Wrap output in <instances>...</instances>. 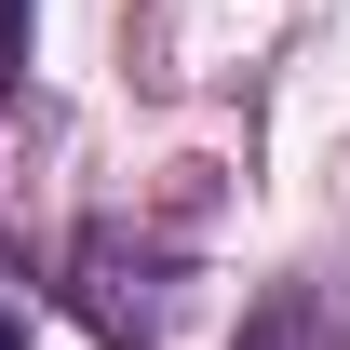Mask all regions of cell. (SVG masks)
Instances as JSON below:
<instances>
[{"mask_svg": "<svg viewBox=\"0 0 350 350\" xmlns=\"http://www.w3.org/2000/svg\"><path fill=\"white\" fill-rule=\"evenodd\" d=\"M243 350H337V337H323V297H310V283H283V297L243 323Z\"/></svg>", "mask_w": 350, "mask_h": 350, "instance_id": "obj_1", "label": "cell"}, {"mask_svg": "<svg viewBox=\"0 0 350 350\" xmlns=\"http://www.w3.org/2000/svg\"><path fill=\"white\" fill-rule=\"evenodd\" d=\"M27 81V0H0V94Z\"/></svg>", "mask_w": 350, "mask_h": 350, "instance_id": "obj_2", "label": "cell"}, {"mask_svg": "<svg viewBox=\"0 0 350 350\" xmlns=\"http://www.w3.org/2000/svg\"><path fill=\"white\" fill-rule=\"evenodd\" d=\"M0 350H27V323H14V310H0Z\"/></svg>", "mask_w": 350, "mask_h": 350, "instance_id": "obj_3", "label": "cell"}]
</instances>
